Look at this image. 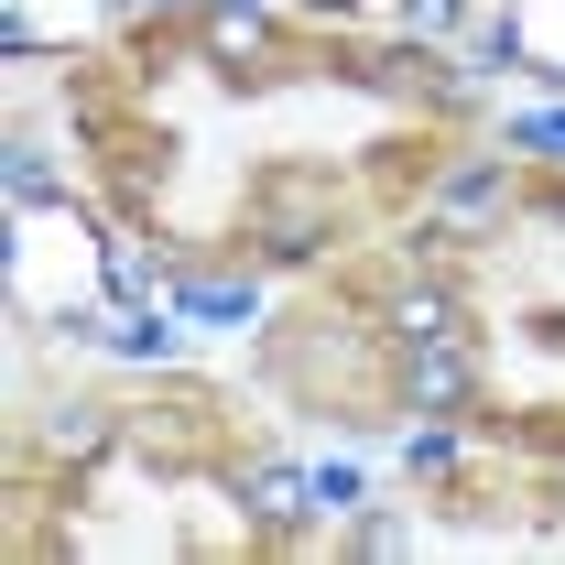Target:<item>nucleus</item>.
Returning <instances> with one entry per match:
<instances>
[{"mask_svg":"<svg viewBox=\"0 0 565 565\" xmlns=\"http://www.w3.org/2000/svg\"><path fill=\"white\" fill-rule=\"evenodd\" d=\"M414 392H424V403H457V392H468V359H446V349H435V359L414 370Z\"/></svg>","mask_w":565,"mask_h":565,"instance_id":"nucleus-1","label":"nucleus"},{"mask_svg":"<svg viewBox=\"0 0 565 565\" xmlns=\"http://www.w3.org/2000/svg\"><path fill=\"white\" fill-rule=\"evenodd\" d=\"M262 511H273V522H294V511H305V479H282V468H262Z\"/></svg>","mask_w":565,"mask_h":565,"instance_id":"nucleus-2","label":"nucleus"},{"mask_svg":"<svg viewBox=\"0 0 565 565\" xmlns=\"http://www.w3.org/2000/svg\"><path fill=\"white\" fill-rule=\"evenodd\" d=\"M522 141H544V152H565V120H533V131H522Z\"/></svg>","mask_w":565,"mask_h":565,"instance_id":"nucleus-3","label":"nucleus"}]
</instances>
